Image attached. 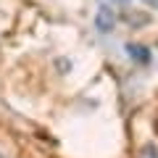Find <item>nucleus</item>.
Masks as SVG:
<instances>
[{"label":"nucleus","instance_id":"f257e3e1","mask_svg":"<svg viewBox=\"0 0 158 158\" xmlns=\"http://www.w3.org/2000/svg\"><path fill=\"white\" fill-rule=\"evenodd\" d=\"M95 27L100 29L103 34L113 32V27H116V16H113V11L108 6H100V11H98V16H95Z\"/></svg>","mask_w":158,"mask_h":158},{"label":"nucleus","instance_id":"f03ea898","mask_svg":"<svg viewBox=\"0 0 158 158\" xmlns=\"http://www.w3.org/2000/svg\"><path fill=\"white\" fill-rule=\"evenodd\" d=\"M127 53H129L137 63H150V50L142 48V45H127Z\"/></svg>","mask_w":158,"mask_h":158},{"label":"nucleus","instance_id":"7ed1b4c3","mask_svg":"<svg viewBox=\"0 0 158 158\" xmlns=\"http://www.w3.org/2000/svg\"><path fill=\"white\" fill-rule=\"evenodd\" d=\"M137 158H158V145L156 142H145V145L137 150Z\"/></svg>","mask_w":158,"mask_h":158},{"label":"nucleus","instance_id":"20e7f679","mask_svg":"<svg viewBox=\"0 0 158 158\" xmlns=\"http://www.w3.org/2000/svg\"><path fill=\"white\" fill-rule=\"evenodd\" d=\"M140 3H145V6H150V8H158V0H140Z\"/></svg>","mask_w":158,"mask_h":158},{"label":"nucleus","instance_id":"39448f33","mask_svg":"<svg viewBox=\"0 0 158 158\" xmlns=\"http://www.w3.org/2000/svg\"><path fill=\"white\" fill-rule=\"evenodd\" d=\"M0 158H6V156H3V153H0Z\"/></svg>","mask_w":158,"mask_h":158}]
</instances>
